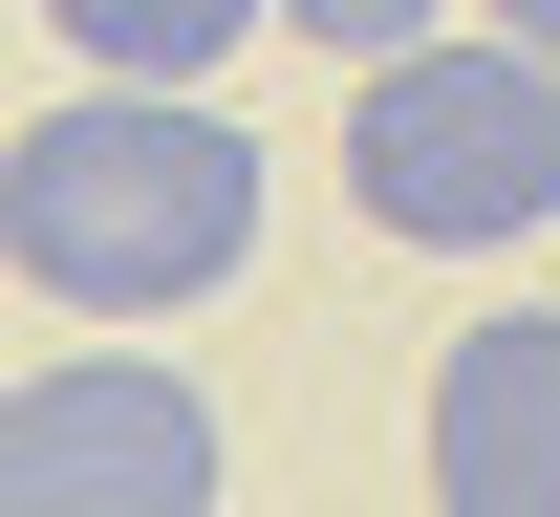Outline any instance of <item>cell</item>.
I'll return each instance as SVG.
<instances>
[{
  "instance_id": "6da1fadb",
  "label": "cell",
  "mask_w": 560,
  "mask_h": 517,
  "mask_svg": "<svg viewBox=\"0 0 560 517\" xmlns=\"http://www.w3.org/2000/svg\"><path fill=\"white\" fill-rule=\"evenodd\" d=\"M0 259L66 324H173L259 259V130L215 86H86L0 130Z\"/></svg>"
},
{
  "instance_id": "7a4b0ae2",
  "label": "cell",
  "mask_w": 560,
  "mask_h": 517,
  "mask_svg": "<svg viewBox=\"0 0 560 517\" xmlns=\"http://www.w3.org/2000/svg\"><path fill=\"white\" fill-rule=\"evenodd\" d=\"M346 195L366 237L410 259H495V237L560 216V66L539 44H410V66H346Z\"/></svg>"
},
{
  "instance_id": "3957f363",
  "label": "cell",
  "mask_w": 560,
  "mask_h": 517,
  "mask_svg": "<svg viewBox=\"0 0 560 517\" xmlns=\"http://www.w3.org/2000/svg\"><path fill=\"white\" fill-rule=\"evenodd\" d=\"M215 388L173 345H66L0 388V517H215Z\"/></svg>"
},
{
  "instance_id": "277c9868",
  "label": "cell",
  "mask_w": 560,
  "mask_h": 517,
  "mask_svg": "<svg viewBox=\"0 0 560 517\" xmlns=\"http://www.w3.org/2000/svg\"><path fill=\"white\" fill-rule=\"evenodd\" d=\"M431 517H560V302L431 345Z\"/></svg>"
},
{
  "instance_id": "5b68a950",
  "label": "cell",
  "mask_w": 560,
  "mask_h": 517,
  "mask_svg": "<svg viewBox=\"0 0 560 517\" xmlns=\"http://www.w3.org/2000/svg\"><path fill=\"white\" fill-rule=\"evenodd\" d=\"M44 22H66V66H86V86H215L280 0H44Z\"/></svg>"
},
{
  "instance_id": "8992f818",
  "label": "cell",
  "mask_w": 560,
  "mask_h": 517,
  "mask_svg": "<svg viewBox=\"0 0 560 517\" xmlns=\"http://www.w3.org/2000/svg\"><path fill=\"white\" fill-rule=\"evenodd\" d=\"M302 44H346V66H410V44H453V0H280Z\"/></svg>"
},
{
  "instance_id": "52a82bcc",
  "label": "cell",
  "mask_w": 560,
  "mask_h": 517,
  "mask_svg": "<svg viewBox=\"0 0 560 517\" xmlns=\"http://www.w3.org/2000/svg\"><path fill=\"white\" fill-rule=\"evenodd\" d=\"M495 44H539V66H560V0H495Z\"/></svg>"
}]
</instances>
